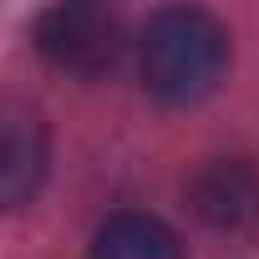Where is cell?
I'll return each mask as SVG.
<instances>
[{
  "label": "cell",
  "instance_id": "1",
  "mask_svg": "<svg viewBox=\"0 0 259 259\" xmlns=\"http://www.w3.org/2000/svg\"><path fill=\"white\" fill-rule=\"evenodd\" d=\"M138 71L143 87L168 107L203 102L229 71V31L208 11H158L138 36Z\"/></svg>",
  "mask_w": 259,
  "mask_h": 259
},
{
  "label": "cell",
  "instance_id": "2",
  "mask_svg": "<svg viewBox=\"0 0 259 259\" xmlns=\"http://www.w3.org/2000/svg\"><path fill=\"white\" fill-rule=\"evenodd\" d=\"M36 46L71 76H102L122 56V26L102 6H56L36 21Z\"/></svg>",
  "mask_w": 259,
  "mask_h": 259
},
{
  "label": "cell",
  "instance_id": "3",
  "mask_svg": "<svg viewBox=\"0 0 259 259\" xmlns=\"http://www.w3.org/2000/svg\"><path fill=\"white\" fill-rule=\"evenodd\" d=\"M51 163V138H46V117L26 102L0 92V213H11L36 198L41 178Z\"/></svg>",
  "mask_w": 259,
  "mask_h": 259
},
{
  "label": "cell",
  "instance_id": "4",
  "mask_svg": "<svg viewBox=\"0 0 259 259\" xmlns=\"http://www.w3.org/2000/svg\"><path fill=\"white\" fill-rule=\"evenodd\" d=\"M87 259H183V244L153 213H112L97 229Z\"/></svg>",
  "mask_w": 259,
  "mask_h": 259
},
{
  "label": "cell",
  "instance_id": "5",
  "mask_svg": "<svg viewBox=\"0 0 259 259\" xmlns=\"http://www.w3.org/2000/svg\"><path fill=\"white\" fill-rule=\"evenodd\" d=\"M198 208L213 219V224H244L254 208H259V183L229 163V168H213L203 183H198Z\"/></svg>",
  "mask_w": 259,
  "mask_h": 259
}]
</instances>
